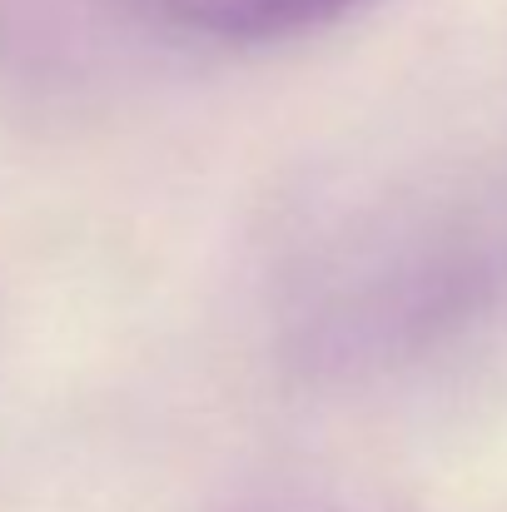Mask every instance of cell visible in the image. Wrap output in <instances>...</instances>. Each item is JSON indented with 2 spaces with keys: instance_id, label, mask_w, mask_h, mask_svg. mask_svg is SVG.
Returning <instances> with one entry per match:
<instances>
[{
  "instance_id": "obj_1",
  "label": "cell",
  "mask_w": 507,
  "mask_h": 512,
  "mask_svg": "<svg viewBox=\"0 0 507 512\" xmlns=\"http://www.w3.org/2000/svg\"><path fill=\"white\" fill-rule=\"evenodd\" d=\"M165 20L219 40H279L319 30L363 0H150Z\"/></svg>"
}]
</instances>
